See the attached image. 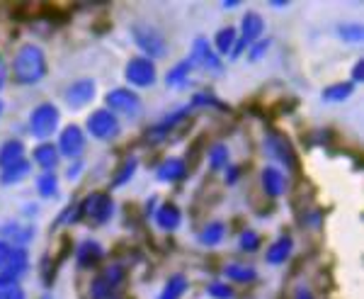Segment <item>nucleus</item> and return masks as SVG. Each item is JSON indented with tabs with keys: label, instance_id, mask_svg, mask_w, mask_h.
Listing matches in <instances>:
<instances>
[{
	"label": "nucleus",
	"instance_id": "f257e3e1",
	"mask_svg": "<svg viewBox=\"0 0 364 299\" xmlns=\"http://www.w3.org/2000/svg\"><path fill=\"white\" fill-rule=\"evenodd\" d=\"M49 66H46V54L37 44H22L15 51L13 58V78L20 85H37L44 78Z\"/></svg>",
	"mask_w": 364,
	"mask_h": 299
},
{
	"label": "nucleus",
	"instance_id": "f03ea898",
	"mask_svg": "<svg viewBox=\"0 0 364 299\" xmlns=\"http://www.w3.org/2000/svg\"><path fill=\"white\" fill-rule=\"evenodd\" d=\"M132 37L141 51L146 54V58H161L168 54V44L166 37L154 27L146 25V22H134L132 25Z\"/></svg>",
	"mask_w": 364,
	"mask_h": 299
},
{
	"label": "nucleus",
	"instance_id": "7ed1b4c3",
	"mask_svg": "<svg viewBox=\"0 0 364 299\" xmlns=\"http://www.w3.org/2000/svg\"><path fill=\"white\" fill-rule=\"evenodd\" d=\"M78 212H80V216H85V219L95 226L107 224L114 214V202H112V197L105 195V192H90V195L80 202Z\"/></svg>",
	"mask_w": 364,
	"mask_h": 299
},
{
	"label": "nucleus",
	"instance_id": "20e7f679",
	"mask_svg": "<svg viewBox=\"0 0 364 299\" xmlns=\"http://www.w3.org/2000/svg\"><path fill=\"white\" fill-rule=\"evenodd\" d=\"M58 120H61V112H58L56 105L42 103L32 110V115H29V132H32L37 139H49L51 134L56 132Z\"/></svg>",
	"mask_w": 364,
	"mask_h": 299
},
{
	"label": "nucleus",
	"instance_id": "39448f33",
	"mask_svg": "<svg viewBox=\"0 0 364 299\" xmlns=\"http://www.w3.org/2000/svg\"><path fill=\"white\" fill-rule=\"evenodd\" d=\"M87 132H90V137L100 139V142H107V139H114L122 132V127L119 120L109 110H95L87 117Z\"/></svg>",
	"mask_w": 364,
	"mask_h": 299
},
{
	"label": "nucleus",
	"instance_id": "423d86ee",
	"mask_svg": "<svg viewBox=\"0 0 364 299\" xmlns=\"http://www.w3.org/2000/svg\"><path fill=\"white\" fill-rule=\"evenodd\" d=\"M107 110L112 115L119 112L127 117H136L141 112V100L129 88H114V90L107 93Z\"/></svg>",
	"mask_w": 364,
	"mask_h": 299
},
{
	"label": "nucleus",
	"instance_id": "0eeeda50",
	"mask_svg": "<svg viewBox=\"0 0 364 299\" xmlns=\"http://www.w3.org/2000/svg\"><path fill=\"white\" fill-rule=\"evenodd\" d=\"M156 63L146 56H136L127 63L124 68V78L129 80L132 85L136 88H146V85H154L156 83Z\"/></svg>",
	"mask_w": 364,
	"mask_h": 299
},
{
	"label": "nucleus",
	"instance_id": "6e6552de",
	"mask_svg": "<svg viewBox=\"0 0 364 299\" xmlns=\"http://www.w3.org/2000/svg\"><path fill=\"white\" fill-rule=\"evenodd\" d=\"M262 29H265V22H262V17L257 13H245L243 22H240V39H236V46H233L231 54L233 56H240V51L248 49L260 39Z\"/></svg>",
	"mask_w": 364,
	"mask_h": 299
},
{
	"label": "nucleus",
	"instance_id": "1a4fd4ad",
	"mask_svg": "<svg viewBox=\"0 0 364 299\" xmlns=\"http://www.w3.org/2000/svg\"><path fill=\"white\" fill-rule=\"evenodd\" d=\"M58 154H63L66 158H78L80 154L85 151V134L80 127L75 125H68L66 129L61 132L58 137Z\"/></svg>",
	"mask_w": 364,
	"mask_h": 299
},
{
	"label": "nucleus",
	"instance_id": "9d476101",
	"mask_svg": "<svg viewBox=\"0 0 364 299\" xmlns=\"http://www.w3.org/2000/svg\"><path fill=\"white\" fill-rule=\"evenodd\" d=\"M95 80L92 78H80V80H75V83H70L66 88V103H68V107H73V110H80V107H85V105H90L92 103V98H95Z\"/></svg>",
	"mask_w": 364,
	"mask_h": 299
},
{
	"label": "nucleus",
	"instance_id": "9b49d317",
	"mask_svg": "<svg viewBox=\"0 0 364 299\" xmlns=\"http://www.w3.org/2000/svg\"><path fill=\"white\" fill-rule=\"evenodd\" d=\"M190 58H192V61H197L202 68H207V71H221V68H224V63L219 61V54L211 49L209 42L204 37L195 39V49H192Z\"/></svg>",
	"mask_w": 364,
	"mask_h": 299
},
{
	"label": "nucleus",
	"instance_id": "f8f14e48",
	"mask_svg": "<svg viewBox=\"0 0 364 299\" xmlns=\"http://www.w3.org/2000/svg\"><path fill=\"white\" fill-rule=\"evenodd\" d=\"M267 151L274 158H279L287 168H296V154H294V149H291V144L287 142V137L269 134V137H267Z\"/></svg>",
	"mask_w": 364,
	"mask_h": 299
},
{
	"label": "nucleus",
	"instance_id": "ddd939ff",
	"mask_svg": "<svg viewBox=\"0 0 364 299\" xmlns=\"http://www.w3.org/2000/svg\"><path fill=\"white\" fill-rule=\"evenodd\" d=\"M185 171L187 168H185V161H182V158H166V161L158 166L156 175L161 183H178V180L185 178Z\"/></svg>",
	"mask_w": 364,
	"mask_h": 299
},
{
	"label": "nucleus",
	"instance_id": "4468645a",
	"mask_svg": "<svg viewBox=\"0 0 364 299\" xmlns=\"http://www.w3.org/2000/svg\"><path fill=\"white\" fill-rule=\"evenodd\" d=\"M105 251L97 241H83L78 246V253H75V261H78L80 268H95L100 261H102Z\"/></svg>",
	"mask_w": 364,
	"mask_h": 299
},
{
	"label": "nucleus",
	"instance_id": "2eb2a0df",
	"mask_svg": "<svg viewBox=\"0 0 364 299\" xmlns=\"http://www.w3.org/2000/svg\"><path fill=\"white\" fill-rule=\"evenodd\" d=\"M32 158H34V163H37L39 168H44V173L54 171V168L58 166V149L54 144L44 142V144H39L37 149H34Z\"/></svg>",
	"mask_w": 364,
	"mask_h": 299
},
{
	"label": "nucleus",
	"instance_id": "dca6fc26",
	"mask_svg": "<svg viewBox=\"0 0 364 299\" xmlns=\"http://www.w3.org/2000/svg\"><path fill=\"white\" fill-rule=\"evenodd\" d=\"M156 221L163 231H175L182 221V214L173 202H166V204H161V209L156 212Z\"/></svg>",
	"mask_w": 364,
	"mask_h": 299
},
{
	"label": "nucleus",
	"instance_id": "f3484780",
	"mask_svg": "<svg viewBox=\"0 0 364 299\" xmlns=\"http://www.w3.org/2000/svg\"><path fill=\"white\" fill-rule=\"evenodd\" d=\"M262 187L269 197H279L282 192L287 190V178L284 173L277 171V168H265L262 171Z\"/></svg>",
	"mask_w": 364,
	"mask_h": 299
},
{
	"label": "nucleus",
	"instance_id": "a211bd4d",
	"mask_svg": "<svg viewBox=\"0 0 364 299\" xmlns=\"http://www.w3.org/2000/svg\"><path fill=\"white\" fill-rule=\"evenodd\" d=\"M22 158H25V144L20 139H10V142L0 146V168L13 166V163L22 161Z\"/></svg>",
	"mask_w": 364,
	"mask_h": 299
},
{
	"label": "nucleus",
	"instance_id": "6ab92c4d",
	"mask_svg": "<svg viewBox=\"0 0 364 299\" xmlns=\"http://www.w3.org/2000/svg\"><path fill=\"white\" fill-rule=\"evenodd\" d=\"M29 171H32V163L27 161V158H22V161L13 163V166L3 168V173H0V183L3 185H13V183H20V180H25Z\"/></svg>",
	"mask_w": 364,
	"mask_h": 299
},
{
	"label": "nucleus",
	"instance_id": "aec40b11",
	"mask_svg": "<svg viewBox=\"0 0 364 299\" xmlns=\"http://www.w3.org/2000/svg\"><path fill=\"white\" fill-rule=\"evenodd\" d=\"M291 248H294V241H291V236L277 238V241H274L267 248V263H272V266H279V263H284L287 258L291 256Z\"/></svg>",
	"mask_w": 364,
	"mask_h": 299
},
{
	"label": "nucleus",
	"instance_id": "412c9836",
	"mask_svg": "<svg viewBox=\"0 0 364 299\" xmlns=\"http://www.w3.org/2000/svg\"><path fill=\"white\" fill-rule=\"evenodd\" d=\"M37 192L44 199H54L58 195V178L54 175V171H46L37 178Z\"/></svg>",
	"mask_w": 364,
	"mask_h": 299
},
{
	"label": "nucleus",
	"instance_id": "4be33fe9",
	"mask_svg": "<svg viewBox=\"0 0 364 299\" xmlns=\"http://www.w3.org/2000/svg\"><path fill=\"white\" fill-rule=\"evenodd\" d=\"M224 236H226V226L221 224V221H211V224L204 226V231L199 234V241L204 246H219L224 241Z\"/></svg>",
	"mask_w": 364,
	"mask_h": 299
},
{
	"label": "nucleus",
	"instance_id": "5701e85b",
	"mask_svg": "<svg viewBox=\"0 0 364 299\" xmlns=\"http://www.w3.org/2000/svg\"><path fill=\"white\" fill-rule=\"evenodd\" d=\"M192 66H195V61H192V58H185V61H180L178 66H173V68L168 71L166 83H168V85H173V88H180V85L187 80V75H190Z\"/></svg>",
	"mask_w": 364,
	"mask_h": 299
},
{
	"label": "nucleus",
	"instance_id": "b1692460",
	"mask_svg": "<svg viewBox=\"0 0 364 299\" xmlns=\"http://www.w3.org/2000/svg\"><path fill=\"white\" fill-rule=\"evenodd\" d=\"M233 46H236V29L233 27H224L216 32V39H214V49L219 54H231Z\"/></svg>",
	"mask_w": 364,
	"mask_h": 299
},
{
	"label": "nucleus",
	"instance_id": "393cba45",
	"mask_svg": "<svg viewBox=\"0 0 364 299\" xmlns=\"http://www.w3.org/2000/svg\"><path fill=\"white\" fill-rule=\"evenodd\" d=\"M185 290H187L185 275H173V278L166 283V287H163L161 299H180L182 295H185Z\"/></svg>",
	"mask_w": 364,
	"mask_h": 299
},
{
	"label": "nucleus",
	"instance_id": "a878e982",
	"mask_svg": "<svg viewBox=\"0 0 364 299\" xmlns=\"http://www.w3.org/2000/svg\"><path fill=\"white\" fill-rule=\"evenodd\" d=\"M352 90H355V85L352 83L328 85L326 90H323V100H328V103H343V100H348L352 95Z\"/></svg>",
	"mask_w": 364,
	"mask_h": 299
},
{
	"label": "nucleus",
	"instance_id": "bb28decb",
	"mask_svg": "<svg viewBox=\"0 0 364 299\" xmlns=\"http://www.w3.org/2000/svg\"><path fill=\"white\" fill-rule=\"evenodd\" d=\"M224 273H226L231 280H236V283H252V280L257 278V273L252 271V268L240 266V263H231V266H226V271H224Z\"/></svg>",
	"mask_w": 364,
	"mask_h": 299
},
{
	"label": "nucleus",
	"instance_id": "cd10ccee",
	"mask_svg": "<svg viewBox=\"0 0 364 299\" xmlns=\"http://www.w3.org/2000/svg\"><path fill=\"white\" fill-rule=\"evenodd\" d=\"M139 168V161L136 158H127L124 163H122V168L114 173V180H112V187H122L124 183H129V180L134 178V173H136Z\"/></svg>",
	"mask_w": 364,
	"mask_h": 299
},
{
	"label": "nucleus",
	"instance_id": "c85d7f7f",
	"mask_svg": "<svg viewBox=\"0 0 364 299\" xmlns=\"http://www.w3.org/2000/svg\"><path fill=\"white\" fill-rule=\"evenodd\" d=\"M100 278L105 280V285H107L109 290L117 292V287H119V285L127 280V271H124V268H122V266H109L107 271H105L102 275H100Z\"/></svg>",
	"mask_w": 364,
	"mask_h": 299
},
{
	"label": "nucleus",
	"instance_id": "c756f323",
	"mask_svg": "<svg viewBox=\"0 0 364 299\" xmlns=\"http://www.w3.org/2000/svg\"><path fill=\"white\" fill-rule=\"evenodd\" d=\"M209 163H211V168H228V149H226V144H216L214 149L209 151Z\"/></svg>",
	"mask_w": 364,
	"mask_h": 299
},
{
	"label": "nucleus",
	"instance_id": "7c9ffc66",
	"mask_svg": "<svg viewBox=\"0 0 364 299\" xmlns=\"http://www.w3.org/2000/svg\"><path fill=\"white\" fill-rule=\"evenodd\" d=\"M338 34L350 44H357L362 39V27L357 22H348V25H340L338 27Z\"/></svg>",
	"mask_w": 364,
	"mask_h": 299
},
{
	"label": "nucleus",
	"instance_id": "2f4dec72",
	"mask_svg": "<svg viewBox=\"0 0 364 299\" xmlns=\"http://www.w3.org/2000/svg\"><path fill=\"white\" fill-rule=\"evenodd\" d=\"M240 248H243L245 253L257 251L260 248V236H257L255 231H243V236H240Z\"/></svg>",
	"mask_w": 364,
	"mask_h": 299
},
{
	"label": "nucleus",
	"instance_id": "473e14b6",
	"mask_svg": "<svg viewBox=\"0 0 364 299\" xmlns=\"http://www.w3.org/2000/svg\"><path fill=\"white\" fill-rule=\"evenodd\" d=\"M207 292L211 297H216V299H231L233 297V290L228 285H224V283H211L207 287Z\"/></svg>",
	"mask_w": 364,
	"mask_h": 299
},
{
	"label": "nucleus",
	"instance_id": "72a5a7b5",
	"mask_svg": "<svg viewBox=\"0 0 364 299\" xmlns=\"http://www.w3.org/2000/svg\"><path fill=\"white\" fill-rule=\"evenodd\" d=\"M267 49H269V39H260V42H255L250 49V61H257L260 56H265Z\"/></svg>",
	"mask_w": 364,
	"mask_h": 299
},
{
	"label": "nucleus",
	"instance_id": "f704fd0d",
	"mask_svg": "<svg viewBox=\"0 0 364 299\" xmlns=\"http://www.w3.org/2000/svg\"><path fill=\"white\" fill-rule=\"evenodd\" d=\"M362 78H364V61H357L355 63V68H352V80L350 83L355 85V83H362Z\"/></svg>",
	"mask_w": 364,
	"mask_h": 299
},
{
	"label": "nucleus",
	"instance_id": "c9c22d12",
	"mask_svg": "<svg viewBox=\"0 0 364 299\" xmlns=\"http://www.w3.org/2000/svg\"><path fill=\"white\" fill-rule=\"evenodd\" d=\"M0 297H3V299H25V292L15 285V287H10V290L0 292Z\"/></svg>",
	"mask_w": 364,
	"mask_h": 299
},
{
	"label": "nucleus",
	"instance_id": "e433bc0d",
	"mask_svg": "<svg viewBox=\"0 0 364 299\" xmlns=\"http://www.w3.org/2000/svg\"><path fill=\"white\" fill-rule=\"evenodd\" d=\"M8 256H10V246H8V241L0 238V271H3L5 263H8Z\"/></svg>",
	"mask_w": 364,
	"mask_h": 299
},
{
	"label": "nucleus",
	"instance_id": "4c0bfd02",
	"mask_svg": "<svg viewBox=\"0 0 364 299\" xmlns=\"http://www.w3.org/2000/svg\"><path fill=\"white\" fill-rule=\"evenodd\" d=\"M80 168H83V166H80V163H75V166H73V168H68V178H70V180H73V178H75V175H78V173H80Z\"/></svg>",
	"mask_w": 364,
	"mask_h": 299
},
{
	"label": "nucleus",
	"instance_id": "58836bf2",
	"mask_svg": "<svg viewBox=\"0 0 364 299\" xmlns=\"http://www.w3.org/2000/svg\"><path fill=\"white\" fill-rule=\"evenodd\" d=\"M296 299H314V295H311L309 290H299L296 292Z\"/></svg>",
	"mask_w": 364,
	"mask_h": 299
},
{
	"label": "nucleus",
	"instance_id": "ea45409f",
	"mask_svg": "<svg viewBox=\"0 0 364 299\" xmlns=\"http://www.w3.org/2000/svg\"><path fill=\"white\" fill-rule=\"evenodd\" d=\"M5 85V63H3V58H0V88Z\"/></svg>",
	"mask_w": 364,
	"mask_h": 299
},
{
	"label": "nucleus",
	"instance_id": "a19ab883",
	"mask_svg": "<svg viewBox=\"0 0 364 299\" xmlns=\"http://www.w3.org/2000/svg\"><path fill=\"white\" fill-rule=\"evenodd\" d=\"M42 299H51V295H44V297H42Z\"/></svg>",
	"mask_w": 364,
	"mask_h": 299
},
{
	"label": "nucleus",
	"instance_id": "79ce46f5",
	"mask_svg": "<svg viewBox=\"0 0 364 299\" xmlns=\"http://www.w3.org/2000/svg\"><path fill=\"white\" fill-rule=\"evenodd\" d=\"M0 115H3V103H0Z\"/></svg>",
	"mask_w": 364,
	"mask_h": 299
},
{
	"label": "nucleus",
	"instance_id": "37998d69",
	"mask_svg": "<svg viewBox=\"0 0 364 299\" xmlns=\"http://www.w3.org/2000/svg\"><path fill=\"white\" fill-rule=\"evenodd\" d=\"M0 299H3V297H0Z\"/></svg>",
	"mask_w": 364,
	"mask_h": 299
}]
</instances>
